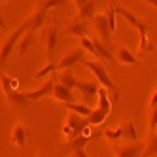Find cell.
Here are the masks:
<instances>
[{
	"label": "cell",
	"mask_w": 157,
	"mask_h": 157,
	"mask_svg": "<svg viewBox=\"0 0 157 157\" xmlns=\"http://www.w3.org/2000/svg\"><path fill=\"white\" fill-rule=\"evenodd\" d=\"M116 12H117V15H121L123 19H127V23L132 25L134 29L140 32L138 51H140V53H151V51H153V44H151V40H150V36H148V25H146L142 19H138L132 12H129V10H125V8H121L119 4H116Z\"/></svg>",
	"instance_id": "1"
},
{
	"label": "cell",
	"mask_w": 157,
	"mask_h": 157,
	"mask_svg": "<svg viewBox=\"0 0 157 157\" xmlns=\"http://www.w3.org/2000/svg\"><path fill=\"white\" fill-rule=\"evenodd\" d=\"M64 2L66 0H42V2H38L36 8H34V12H32V15L27 19L29 32L40 30L44 27V23H46V19H48V13L51 12V10H55V8H61Z\"/></svg>",
	"instance_id": "2"
},
{
	"label": "cell",
	"mask_w": 157,
	"mask_h": 157,
	"mask_svg": "<svg viewBox=\"0 0 157 157\" xmlns=\"http://www.w3.org/2000/svg\"><path fill=\"white\" fill-rule=\"evenodd\" d=\"M82 64L85 66L87 70H91L93 72V76H95V82L100 85V87H104V89H108V91H112L114 93V98L117 100L119 98V89H117V83L112 80V76L106 72V66L100 63V61H97V59H93V61H82Z\"/></svg>",
	"instance_id": "3"
},
{
	"label": "cell",
	"mask_w": 157,
	"mask_h": 157,
	"mask_svg": "<svg viewBox=\"0 0 157 157\" xmlns=\"http://www.w3.org/2000/svg\"><path fill=\"white\" fill-rule=\"evenodd\" d=\"M29 32V25H27V21L21 27H17L10 36H6V40H4V44L0 46V66H4L6 64V61L10 59V55H12V51H15V48H17V44H19V40L23 38L25 34Z\"/></svg>",
	"instance_id": "4"
},
{
	"label": "cell",
	"mask_w": 157,
	"mask_h": 157,
	"mask_svg": "<svg viewBox=\"0 0 157 157\" xmlns=\"http://www.w3.org/2000/svg\"><path fill=\"white\" fill-rule=\"evenodd\" d=\"M87 127H89L87 117H82V116L74 114V112H70L68 117H66V121H64L63 134L66 136V140H74L76 136H82Z\"/></svg>",
	"instance_id": "5"
},
{
	"label": "cell",
	"mask_w": 157,
	"mask_h": 157,
	"mask_svg": "<svg viewBox=\"0 0 157 157\" xmlns=\"http://www.w3.org/2000/svg\"><path fill=\"white\" fill-rule=\"evenodd\" d=\"M93 23H95V29H97L98 40L102 42L104 46L110 48V44H112V30H110V25H108L106 13H95L93 15Z\"/></svg>",
	"instance_id": "6"
},
{
	"label": "cell",
	"mask_w": 157,
	"mask_h": 157,
	"mask_svg": "<svg viewBox=\"0 0 157 157\" xmlns=\"http://www.w3.org/2000/svg\"><path fill=\"white\" fill-rule=\"evenodd\" d=\"M98 87H100V85H98L97 82H78L76 89H78V91H80V95H82V104H85V106H89V108L93 106V100L97 98Z\"/></svg>",
	"instance_id": "7"
},
{
	"label": "cell",
	"mask_w": 157,
	"mask_h": 157,
	"mask_svg": "<svg viewBox=\"0 0 157 157\" xmlns=\"http://www.w3.org/2000/svg\"><path fill=\"white\" fill-rule=\"evenodd\" d=\"M142 151H144V146L140 142H127L121 146H114L116 157H140Z\"/></svg>",
	"instance_id": "8"
},
{
	"label": "cell",
	"mask_w": 157,
	"mask_h": 157,
	"mask_svg": "<svg viewBox=\"0 0 157 157\" xmlns=\"http://www.w3.org/2000/svg\"><path fill=\"white\" fill-rule=\"evenodd\" d=\"M83 49L78 48V49H72L64 55V57L57 63V70H72V66H76L78 63L83 61Z\"/></svg>",
	"instance_id": "9"
},
{
	"label": "cell",
	"mask_w": 157,
	"mask_h": 157,
	"mask_svg": "<svg viewBox=\"0 0 157 157\" xmlns=\"http://www.w3.org/2000/svg\"><path fill=\"white\" fill-rule=\"evenodd\" d=\"M29 138H30L29 127L25 125L23 121H17L15 125H13V129H12V142L17 146V148H25L27 142H29Z\"/></svg>",
	"instance_id": "10"
},
{
	"label": "cell",
	"mask_w": 157,
	"mask_h": 157,
	"mask_svg": "<svg viewBox=\"0 0 157 157\" xmlns=\"http://www.w3.org/2000/svg\"><path fill=\"white\" fill-rule=\"evenodd\" d=\"M53 87H55V82L49 78V80H48V82H44V85H40L38 89H32V91H25V97L30 100V102H34V100H40V98H44V97H51Z\"/></svg>",
	"instance_id": "11"
},
{
	"label": "cell",
	"mask_w": 157,
	"mask_h": 157,
	"mask_svg": "<svg viewBox=\"0 0 157 157\" xmlns=\"http://www.w3.org/2000/svg\"><path fill=\"white\" fill-rule=\"evenodd\" d=\"M74 2V6H76V10H78V19H82V21H85V19H89L91 17L93 19V15H95V0H72Z\"/></svg>",
	"instance_id": "12"
},
{
	"label": "cell",
	"mask_w": 157,
	"mask_h": 157,
	"mask_svg": "<svg viewBox=\"0 0 157 157\" xmlns=\"http://www.w3.org/2000/svg\"><path fill=\"white\" fill-rule=\"evenodd\" d=\"M51 98H55V100H57V102H61V104L76 102V97H74V93H72V89L64 87V85H61V83H57V82H55V87H53Z\"/></svg>",
	"instance_id": "13"
},
{
	"label": "cell",
	"mask_w": 157,
	"mask_h": 157,
	"mask_svg": "<svg viewBox=\"0 0 157 157\" xmlns=\"http://www.w3.org/2000/svg\"><path fill=\"white\" fill-rule=\"evenodd\" d=\"M57 44H59V30L57 27H51L46 32V51H48V59L51 61L55 51H57Z\"/></svg>",
	"instance_id": "14"
},
{
	"label": "cell",
	"mask_w": 157,
	"mask_h": 157,
	"mask_svg": "<svg viewBox=\"0 0 157 157\" xmlns=\"http://www.w3.org/2000/svg\"><path fill=\"white\" fill-rule=\"evenodd\" d=\"M116 61L121 64H138L140 63V59L129 48H117L116 49Z\"/></svg>",
	"instance_id": "15"
},
{
	"label": "cell",
	"mask_w": 157,
	"mask_h": 157,
	"mask_svg": "<svg viewBox=\"0 0 157 157\" xmlns=\"http://www.w3.org/2000/svg\"><path fill=\"white\" fill-rule=\"evenodd\" d=\"M6 102H8V106H12V108H23V106H29L30 104V100L25 97V93L12 91V93L6 95Z\"/></svg>",
	"instance_id": "16"
},
{
	"label": "cell",
	"mask_w": 157,
	"mask_h": 157,
	"mask_svg": "<svg viewBox=\"0 0 157 157\" xmlns=\"http://www.w3.org/2000/svg\"><path fill=\"white\" fill-rule=\"evenodd\" d=\"M66 34H70V36H76V38H82V36H89L87 34V25H85V21L82 19H74L72 23L66 27Z\"/></svg>",
	"instance_id": "17"
},
{
	"label": "cell",
	"mask_w": 157,
	"mask_h": 157,
	"mask_svg": "<svg viewBox=\"0 0 157 157\" xmlns=\"http://www.w3.org/2000/svg\"><path fill=\"white\" fill-rule=\"evenodd\" d=\"M121 132L123 136L121 140H127V142H138V131H136V125H134V121H125L121 125Z\"/></svg>",
	"instance_id": "18"
},
{
	"label": "cell",
	"mask_w": 157,
	"mask_h": 157,
	"mask_svg": "<svg viewBox=\"0 0 157 157\" xmlns=\"http://www.w3.org/2000/svg\"><path fill=\"white\" fill-rule=\"evenodd\" d=\"M97 108L104 110L106 114H110L112 112V100H110V95H108V89L104 87H98V93H97Z\"/></svg>",
	"instance_id": "19"
},
{
	"label": "cell",
	"mask_w": 157,
	"mask_h": 157,
	"mask_svg": "<svg viewBox=\"0 0 157 157\" xmlns=\"http://www.w3.org/2000/svg\"><path fill=\"white\" fill-rule=\"evenodd\" d=\"M57 83L64 85V87H68V89H76L78 85V78L74 76L72 70H61V74L57 76V80H55Z\"/></svg>",
	"instance_id": "20"
},
{
	"label": "cell",
	"mask_w": 157,
	"mask_h": 157,
	"mask_svg": "<svg viewBox=\"0 0 157 157\" xmlns=\"http://www.w3.org/2000/svg\"><path fill=\"white\" fill-rule=\"evenodd\" d=\"M34 44V32H27V34L19 40V44H17V48H15V51H17V55L19 57H25L27 55V51L30 49V46Z\"/></svg>",
	"instance_id": "21"
},
{
	"label": "cell",
	"mask_w": 157,
	"mask_h": 157,
	"mask_svg": "<svg viewBox=\"0 0 157 157\" xmlns=\"http://www.w3.org/2000/svg\"><path fill=\"white\" fill-rule=\"evenodd\" d=\"M0 82H2V91L4 95L8 93H12V91H19V80L17 78H12V76H8V74H2L0 76Z\"/></svg>",
	"instance_id": "22"
},
{
	"label": "cell",
	"mask_w": 157,
	"mask_h": 157,
	"mask_svg": "<svg viewBox=\"0 0 157 157\" xmlns=\"http://www.w3.org/2000/svg\"><path fill=\"white\" fill-rule=\"evenodd\" d=\"M140 157H157V132L150 134L144 144V151Z\"/></svg>",
	"instance_id": "23"
},
{
	"label": "cell",
	"mask_w": 157,
	"mask_h": 157,
	"mask_svg": "<svg viewBox=\"0 0 157 157\" xmlns=\"http://www.w3.org/2000/svg\"><path fill=\"white\" fill-rule=\"evenodd\" d=\"M106 117H108L106 112L95 106V108H93V112H91V114H89V117H87V123H89V125L98 127V125H102V123L106 121Z\"/></svg>",
	"instance_id": "24"
},
{
	"label": "cell",
	"mask_w": 157,
	"mask_h": 157,
	"mask_svg": "<svg viewBox=\"0 0 157 157\" xmlns=\"http://www.w3.org/2000/svg\"><path fill=\"white\" fill-rule=\"evenodd\" d=\"M63 106L68 112H74V114L82 116V117H89V114L93 112V108H89V106H85L82 102H68V104H63Z\"/></svg>",
	"instance_id": "25"
},
{
	"label": "cell",
	"mask_w": 157,
	"mask_h": 157,
	"mask_svg": "<svg viewBox=\"0 0 157 157\" xmlns=\"http://www.w3.org/2000/svg\"><path fill=\"white\" fill-rule=\"evenodd\" d=\"M80 44H82V49H83L85 53H89L91 57H95V59L98 61V53H97V46H95L93 38H89V36H82V38H80Z\"/></svg>",
	"instance_id": "26"
},
{
	"label": "cell",
	"mask_w": 157,
	"mask_h": 157,
	"mask_svg": "<svg viewBox=\"0 0 157 157\" xmlns=\"http://www.w3.org/2000/svg\"><path fill=\"white\" fill-rule=\"evenodd\" d=\"M87 144H89V136H76L74 140H68V150L76 151V150H85L87 148Z\"/></svg>",
	"instance_id": "27"
},
{
	"label": "cell",
	"mask_w": 157,
	"mask_h": 157,
	"mask_svg": "<svg viewBox=\"0 0 157 157\" xmlns=\"http://www.w3.org/2000/svg\"><path fill=\"white\" fill-rule=\"evenodd\" d=\"M104 136L110 140V142H119L121 136H123V132H121V125H116V127H112V129H104Z\"/></svg>",
	"instance_id": "28"
},
{
	"label": "cell",
	"mask_w": 157,
	"mask_h": 157,
	"mask_svg": "<svg viewBox=\"0 0 157 157\" xmlns=\"http://www.w3.org/2000/svg\"><path fill=\"white\" fill-rule=\"evenodd\" d=\"M55 70H57V63H53V61H49V63H48L46 66H44L42 70H38V72H36L34 76L38 78V80H44V78H48V76H49V74H53Z\"/></svg>",
	"instance_id": "29"
},
{
	"label": "cell",
	"mask_w": 157,
	"mask_h": 157,
	"mask_svg": "<svg viewBox=\"0 0 157 157\" xmlns=\"http://www.w3.org/2000/svg\"><path fill=\"white\" fill-rule=\"evenodd\" d=\"M106 19H108V25H110V30L114 32L117 23H116V19H117V12H116V4H112L108 10H106Z\"/></svg>",
	"instance_id": "30"
},
{
	"label": "cell",
	"mask_w": 157,
	"mask_h": 157,
	"mask_svg": "<svg viewBox=\"0 0 157 157\" xmlns=\"http://www.w3.org/2000/svg\"><path fill=\"white\" fill-rule=\"evenodd\" d=\"M157 129V106L150 108V116H148V132L153 134Z\"/></svg>",
	"instance_id": "31"
},
{
	"label": "cell",
	"mask_w": 157,
	"mask_h": 157,
	"mask_svg": "<svg viewBox=\"0 0 157 157\" xmlns=\"http://www.w3.org/2000/svg\"><path fill=\"white\" fill-rule=\"evenodd\" d=\"M155 106H157V87H155L153 95L150 97V108H155Z\"/></svg>",
	"instance_id": "32"
},
{
	"label": "cell",
	"mask_w": 157,
	"mask_h": 157,
	"mask_svg": "<svg viewBox=\"0 0 157 157\" xmlns=\"http://www.w3.org/2000/svg\"><path fill=\"white\" fill-rule=\"evenodd\" d=\"M70 157H89V155L85 153V150H76V151H72Z\"/></svg>",
	"instance_id": "33"
},
{
	"label": "cell",
	"mask_w": 157,
	"mask_h": 157,
	"mask_svg": "<svg viewBox=\"0 0 157 157\" xmlns=\"http://www.w3.org/2000/svg\"><path fill=\"white\" fill-rule=\"evenodd\" d=\"M142 2H146V4H150V6L157 8V0H142Z\"/></svg>",
	"instance_id": "34"
},
{
	"label": "cell",
	"mask_w": 157,
	"mask_h": 157,
	"mask_svg": "<svg viewBox=\"0 0 157 157\" xmlns=\"http://www.w3.org/2000/svg\"><path fill=\"white\" fill-rule=\"evenodd\" d=\"M4 27H6V21H4L2 15H0V30H4Z\"/></svg>",
	"instance_id": "35"
},
{
	"label": "cell",
	"mask_w": 157,
	"mask_h": 157,
	"mask_svg": "<svg viewBox=\"0 0 157 157\" xmlns=\"http://www.w3.org/2000/svg\"><path fill=\"white\" fill-rule=\"evenodd\" d=\"M36 157H46V151H40V153H38Z\"/></svg>",
	"instance_id": "36"
},
{
	"label": "cell",
	"mask_w": 157,
	"mask_h": 157,
	"mask_svg": "<svg viewBox=\"0 0 157 157\" xmlns=\"http://www.w3.org/2000/svg\"><path fill=\"white\" fill-rule=\"evenodd\" d=\"M0 2H12V0H0Z\"/></svg>",
	"instance_id": "37"
},
{
	"label": "cell",
	"mask_w": 157,
	"mask_h": 157,
	"mask_svg": "<svg viewBox=\"0 0 157 157\" xmlns=\"http://www.w3.org/2000/svg\"><path fill=\"white\" fill-rule=\"evenodd\" d=\"M0 34H2V30H0Z\"/></svg>",
	"instance_id": "38"
}]
</instances>
